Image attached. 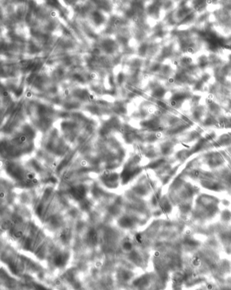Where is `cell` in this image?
<instances>
[{
  "label": "cell",
  "instance_id": "1",
  "mask_svg": "<svg viewBox=\"0 0 231 290\" xmlns=\"http://www.w3.org/2000/svg\"><path fill=\"white\" fill-rule=\"evenodd\" d=\"M230 60H231V55H230Z\"/></svg>",
  "mask_w": 231,
  "mask_h": 290
}]
</instances>
